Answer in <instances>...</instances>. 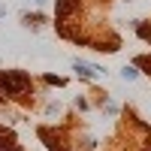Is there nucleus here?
Returning a JSON list of instances; mask_svg holds the SVG:
<instances>
[{
    "label": "nucleus",
    "mask_w": 151,
    "mask_h": 151,
    "mask_svg": "<svg viewBox=\"0 0 151 151\" xmlns=\"http://www.w3.org/2000/svg\"><path fill=\"white\" fill-rule=\"evenodd\" d=\"M73 70L79 73V76H85V79H97V76L103 73V70H97V67H91V64H82V60H76Z\"/></svg>",
    "instance_id": "f257e3e1"
},
{
    "label": "nucleus",
    "mask_w": 151,
    "mask_h": 151,
    "mask_svg": "<svg viewBox=\"0 0 151 151\" xmlns=\"http://www.w3.org/2000/svg\"><path fill=\"white\" fill-rule=\"evenodd\" d=\"M121 76H124V79H136V70H133V67H124Z\"/></svg>",
    "instance_id": "f03ea898"
}]
</instances>
